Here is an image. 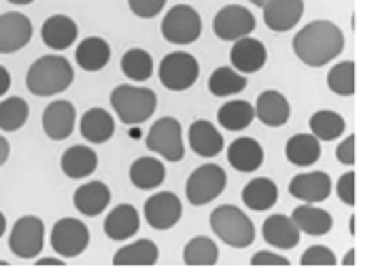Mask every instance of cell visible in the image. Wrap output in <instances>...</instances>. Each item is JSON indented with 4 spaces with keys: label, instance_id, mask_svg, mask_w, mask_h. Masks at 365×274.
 Wrapping results in <instances>:
<instances>
[{
    "label": "cell",
    "instance_id": "cell-10",
    "mask_svg": "<svg viewBox=\"0 0 365 274\" xmlns=\"http://www.w3.org/2000/svg\"><path fill=\"white\" fill-rule=\"evenodd\" d=\"M90 245V230L83 221L64 217L51 230V249L60 258H79Z\"/></svg>",
    "mask_w": 365,
    "mask_h": 274
},
{
    "label": "cell",
    "instance_id": "cell-51",
    "mask_svg": "<svg viewBox=\"0 0 365 274\" xmlns=\"http://www.w3.org/2000/svg\"><path fill=\"white\" fill-rule=\"evenodd\" d=\"M249 2H253L255 6H264L266 4V0H249Z\"/></svg>",
    "mask_w": 365,
    "mask_h": 274
},
{
    "label": "cell",
    "instance_id": "cell-43",
    "mask_svg": "<svg viewBox=\"0 0 365 274\" xmlns=\"http://www.w3.org/2000/svg\"><path fill=\"white\" fill-rule=\"evenodd\" d=\"M336 158H338L340 164H346V166H353L355 164V160H357V156H355V136H349V138H344L338 145Z\"/></svg>",
    "mask_w": 365,
    "mask_h": 274
},
{
    "label": "cell",
    "instance_id": "cell-37",
    "mask_svg": "<svg viewBox=\"0 0 365 274\" xmlns=\"http://www.w3.org/2000/svg\"><path fill=\"white\" fill-rule=\"evenodd\" d=\"M121 71L132 81H147L153 75V58L145 49H130L121 58Z\"/></svg>",
    "mask_w": 365,
    "mask_h": 274
},
{
    "label": "cell",
    "instance_id": "cell-42",
    "mask_svg": "<svg viewBox=\"0 0 365 274\" xmlns=\"http://www.w3.org/2000/svg\"><path fill=\"white\" fill-rule=\"evenodd\" d=\"M336 191H338V198L349 204V206H355V173H346L338 179L336 185Z\"/></svg>",
    "mask_w": 365,
    "mask_h": 274
},
{
    "label": "cell",
    "instance_id": "cell-20",
    "mask_svg": "<svg viewBox=\"0 0 365 274\" xmlns=\"http://www.w3.org/2000/svg\"><path fill=\"white\" fill-rule=\"evenodd\" d=\"M227 162L238 173H255L264 164V149L251 136L238 138L227 149Z\"/></svg>",
    "mask_w": 365,
    "mask_h": 274
},
{
    "label": "cell",
    "instance_id": "cell-24",
    "mask_svg": "<svg viewBox=\"0 0 365 274\" xmlns=\"http://www.w3.org/2000/svg\"><path fill=\"white\" fill-rule=\"evenodd\" d=\"M255 115L259 121H264L266 126L280 128L289 121L291 117V106L287 102V98L280 91L268 90L259 93L257 104H255Z\"/></svg>",
    "mask_w": 365,
    "mask_h": 274
},
{
    "label": "cell",
    "instance_id": "cell-38",
    "mask_svg": "<svg viewBox=\"0 0 365 274\" xmlns=\"http://www.w3.org/2000/svg\"><path fill=\"white\" fill-rule=\"evenodd\" d=\"M245 88H247V77L227 68V66L217 68L208 79V90L212 96H219V98L221 96H234Z\"/></svg>",
    "mask_w": 365,
    "mask_h": 274
},
{
    "label": "cell",
    "instance_id": "cell-21",
    "mask_svg": "<svg viewBox=\"0 0 365 274\" xmlns=\"http://www.w3.org/2000/svg\"><path fill=\"white\" fill-rule=\"evenodd\" d=\"M189 147L202 158H215L223 149V136L210 121L197 119L189 126Z\"/></svg>",
    "mask_w": 365,
    "mask_h": 274
},
{
    "label": "cell",
    "instance_id": "cell-12",
    "mask_svg": "<svg viewBox=\"0 0 365 274\" xmlns=\"http://www.w3.org/2000/svg\"><path fill=\"white\" fill-rule=\"evenodd\" d=\"M182 215V204L177 193L158 191L145 202V217L153 230H170L179 223Z\"/></svg>",
    "mask_w": 365,
    "mask_h": 274
},
{
    "label": "cell",
    "instance_id": "cell-45",
    "mask_svg": "<svg viewBox=\"0 0 365 274\" xmlns=\"http://www.w3.org/2000/svg\"><path fill=\"white\" fill-rule=\"evenodd\" d=\"M11 88V75L4 66H0V96H4Z\"/></svg>",
    "mask_w": 365,
    "mask_h": 274
},
{
    "label": "cell",
    "instance_id": "cell-4",
    "mask_svg": "<svg viewBox=\"0 0 365 274\" xmlns=\"http://www.w3.org/2000/svg\"><path fill=\"white\" fill-rule=\"evenodd\" d=\"M110 104L125 126H138L147 121L158 108V96L147 88L117 86L110 91Z\"/></svg>",
    "mask_w": 365,
    "mask_h": 274
},
{
    "label": "cell",
    "instance_id": "cell-40",
    "mask_svg": "<svg viewBox=\"0 0 365 274\" xmlns=\"http://www.w3.org/2000/svg\"><path fill=\"white\" fill-rule=\"evenodd\" d=\"M299 262H302V266H336L338 264L334 251L327 247H321V245L306 249Z\"/></svg>",
    "mask_w": 365,
    "mask_h": 274
},
{
    "label": "cell",
    "instance_id": "cell-28",
    "mask_svg": "<svg viewBox=\"0 0 365 274\" xmlns=\"http://www.w3.org/2000/svg\"><path fill=\"white\" fill-rule=\"evenodd\" d=\"M81 134L93 145H102L115 134V119L104 108H90L81 117Z\"/></svg>",
    "mask_w": 365,
    "mask_h": 274
},
{
    "label": "cell",
    "instance_id": "cell-11",
    "mask_svg": "<svg viewBox=\"0 0 365 274\" xmlns=\"http://www.w3.org/2000/svg\"><path fill=\"white\" fill-rule=\"evenodd\" d=\"M212 28L221 41H238L255 30V17L247 6L227 4L215 15Z\"/></svg>",
    "mask_w": 365,
    "mask_h": 274
},
{
    "label": "cell",
    "instance_id": "cell-16",
    "mask_svg": "<svg viewBox=\"0 0 365 274\" xmlns=\"http://www.w3.org/2000/svg\"><path fill=\"white\" fill-rule=\"evenodd\" d=\"M289 193L306 204H317L329 198L331 193V179L327 173H306L295 175L289 183Z\"/></svg>",
    "mask_w": 365,
    "mask_h": 274
},
{
    "label": "cell",
    "instance_id": "cell-27",
    "mask_svg": "<svg viewBox=\"0 0 365 274\" xmlns=\"http://www.w3.org/2000/svg\"><path fill=\"white\" fill-rule=\"evenodd\" d=\"M75 58H77V64H79L83 71H88V73H98V71H102V68L108 64V60H110V45H108L104 39H100V36H88L86 41L79 43Z\"/></svg>",
    "mask_w": 365,
    "mask_h": 274
},
{
    "label": "cell",
    "instance_id": "cell-22",
    "mask_svg": "<svg viewBox=\"0 0 365 274\" xmlns=\"http://www.w3.org/2000/svg\"><path fill=\"white\" fill-rule=\"evenodd\" d=\"M264 240L276 249H293L299 245V228L287 215H272L264 221Z\"/></svg>",
    "mask_w": 365,
    "mask_h": 274
},
{
    "label": "cell",
    "instance_id": "cell-36",
    "mask_svg": "<svg viewBox=\"0 0 365 274\" xmlns=\"http://www.w3.org/2000/svg\"><path fill=\"white\" fill-rule=\"evenodd\" d=\"M30 117V106L24 98L13 96L0 102V130L2 132H17Z\"/></svg>",
    "mask_w": 365,
    "mask_h": 274
},
{
    "label": "cell",
    "instance_id": "cell-26",
    "mask_svg": "<svg viewBox=\"0 0 365 274\" xmlns=\"http://www.w3.org/2000/svg\"><path fill=\"white\" fill-rule=\"evenodd\" d=\"M293 223L299 228V232H306L308 236H325L334 228V219L327 210L317 206H297L291 213Z\"/></svg>",
    "mask_w": 365,
    "mask_h": 274
},
{
    "label": "cell",
    "instance_id": "cell-13",
    "mask_svg": "<svg viewBox=\"0 0 365 274\" xmlns=\"http://www.w3.org/2000/svg\"><path fill=\"white\" fill-rule=\"evenodd\" d=\"M32 39V24L24 13L9 11L0 15V54H15Z\"/></svg>",
    "mask_w": 365,
    "mask_h": 274
},
{
    "label": "cell",
    "instance_id": "cell-23",
    "mask_svg": "<svg viewBox=\"0 0 365 274\" xmlns=\"http://www.w3.org/2000/svg\"><path fill=\"white\" fill-rule=\"evenodd\" d=\"M75 208L86 217H98L110 202V189L102 181H90L77 187L73 196Z\"/></svg>",
    "mask_w": 365,
    "mask_h": 274
},
{
    "label": "cell",
    "instance_id": "cell-35",
    "mask_svg": "<svg viewBox=\"0 0 365 274\" xmlns=\"http://www.w3.org/2000/svg\"><path fill=\"white\" fill-rule=\"evenodd\" d=\"M344 128H346V121L336 111H317L310 117L312 136H317L319 141H336V138H340Z\"/></svg>",
    "mask_w": 365,
    "mask_h": 274
},
{
    "label": "cell",
    "instance_id": "cell-39",
    "mask_svg": "<svg viewBox=\"0 0 365 274\" xmlns=\"http://www.w3.org/2000/svg\"><path fill=\"white\" fill-rule=\"evenodd\" d=\"M329 90L338 96H353L355 93V62L346 60L336 64L327 75Z\"/></svg>",
    "mask_w": 365,
    "mask_h": 274
},
{
    "label": "cell",
    "instance_id": "cell-7",
    "mask_svg": "<svg viewBox=\"0 0 365 274\" xmlns=\"http://www.w3.org/2000/svg\"><path fill=\"white\" fill-rule=\"evenodd\" d=\"M162 34L166 41L175 45H189L195 43L202 34V19L200 13L189 4H177L173 6L164 21H162Z\"/></svg>",
    "mask_w": 365,
    "mask_h": 274
},
{
    "label": "cell",
    "instance_id": "cell-31",
    "mask_svg": "<svg viewBox=\"0 0 365 274\" xmlns=\"http://www.w3.org/2000/svg\"><path fill=\"white\" fill-rule=\"evenodd\" d=\"M278 200V187L268 177H257L242 189V202L251 210H268Z\"/></svg>",
    "mask_w": 365,
    "mask_h": 274
},
{
    "label": "cell",
    "instance_id": "cell-29",
    "mask_svg": "<svg viewBox=\"0 0 365 274\" xmlns=\"http://www.w3.org/2000/svg\"><path fill=\"white\" fill-rule=\"evenodd\" d=\"M284 153L293 166H312L321 158V141L312 134H295L289 138Z\"/></svg>",
    "mask_w": 365,
    "mask_h": 274
},
{
    "label": "cell",
    "instance_id": "cell-34",
    "mask_svg": "<svg viewBox=\"0 0 365 274\" xmlns=\"http://www.w3.org/2000/svg\"><path fill=\"white\" fill-rule=\"evenodd\" d=\"M219 260V249L215 240L206 236H195L187 243L182 251V262L187 266H215Z\"/></svg>",
    "mask_w": 365,
    "mask_h": 274
},
{
    "label": "cell",
    "instance_id": "cell-3",
    "mask_svg": "<svg viewBox=\"0 0 365 274\" xmlns=\"http://www.w3.org/2000/svg\"><path fill=\"white\" fill-rule=\"evenodd\" d=\"M210 228L225 245L234 249H247L255 240V225L238 206H232V204H225L212 210Z\"/></svg>",
    "mask_w": 365,
    "mask_h": 274
},
{
    "label": "cell",
    "instance_id": "cell-47",
    "mask_svg": "<svg viewBox=\"0 0 365 274\" xmlns=\"http://www.w3.org/2000/svg\"><path fill=\"white\" fill-rule=\"evenodd\" d=\"M36 266H64V262H62V260H53V258L49 260V258H47V260H38Z\"/></svg>",
    "mask_w": 365,
    "mask_h": 274
},
{
    "label": "cell",
    "instance_id": "cell-19",
    "mask_svg": "<svg viewBox=\"0 0 365 274\" xmlns=\"http://www.w3.org/2000/svg\"><path fill=\"white\" fill-rule=\"evenodd\" d=\"M138 230H140V217L132 204L115 206L108 213V217L104 219V234L110 240H128V238L136 236Z\"/></svg>",
    "mask_w": 365,
    "mask_h": 274
},
{
    "label": "cell",
    "instance_id": "cell-14",
    "mask_svg": "<svg viewBox=\"0 0 365 274\" xmlns=\"http://www.w3.org/2000/svg\"><path fill=\"white\" fill-rule=\"evenodd\" d=\"M75 119H77L75 104L68 100H56L43 113V130L51 141H64L73 134Z\"/></svg>",
    "mask_w": 365,
    "mask_h": 274
},
{
    "label": "cell",
    "instance_id": "cell-33",
    "mask_svg": "<svg viewBox=\"0 0 365 274\" xmlns=\"http://www.w3.org/2000/svg\"><path fill=\"white\" fill-rule=\"evenodd\" d=\"M255 117V106L247 100H232L227 104H223L217 113L219 123L230 130V132H238L251 126Z\"/></svg>",
    "mask_w": 365,
    "mask_h": 274
},
{
    "label": "cell",
    "instance_id": "cell-46",
    "mask_svg": "<svg viewBox=\"0 0 365 274\" xmlns=\"http://www.w3.org/2000/svg\"><path fill=\"white\" fill-rule=\"evenodd\" d=\"M9 153H11V147H9V141L0 136V166L9 160Z\"/></svg>",
    "mask_w": 365,
    "mask_h": 274
},
{
    "label": "cell",
    "instance_id": "cell-49",
    "mask_svg": "<svg viewBox=\"0 0 365 274\" xmlns=\"http://www.w3.org/2000/svg\"><path fill=\"white\" fill-rule=\"evenodd\" d=\"M4 230H6V219H4V215L0 213V238H2V234H4Z\"/></svg>",
    "mask_w": 365,
    "mask_h": 274
},
{
    "label": "cell",
    "instance_id": "cell-5",
    "mask_svg": "<svg viewBox=\"0 0 365 274\" xmlns=\"http://www.w3.org/2000/svg\"><path fill=\"white\" fill-rule=\"evenodd\" d=\"M227 185V175L221 166L217 164H204L191 173L187 179V200L193 206H204L219 198Z\"/></svg>",
    "mask_w": 365,
    "mask_h": 274
},
{
    "label": "cell",
    "instance_id": "cell-18",
    "mask_svg": "<svg viewBox=\"0 0 365 274\" xmlns=\"http://www.w3.org/2000/svg\"><path fill=\"white\" fill-rule=\"evenodd\" d=\"M304 13V0H266L264 19L274 32L291 30Z\"/></svg>",
    "mask_w": 365,
    "mask_h": 274
},
{
    "label": "cell",
    "instance_id": "cell-2",
    "mask_svg": "<svg viewBox=\"0 0 365 274\" xmlns=\"http://www.w3.org/2000/svg\"><path fill=\"white\" fill-rule=\"evenodd\" d=\"M73 81H75V71H73L71 62L62 56L38 58L26 75L28 90L41 98L68 90Z\"/></svg>",
    "mask_w": 365,
    "mask_h": 274
},
{
    "label": "cell",
    "instance_id": "cell-50",
    "mask_svg": "<svg viewBox=\"0 0 365 274\" xmlns=\"http://www.w3.org/2000/svg\"><path fill=\"white\" fill-rule=\"evenodd\" d=\"M6 2H11V4H30L34 0H6Z\"/></svg>",
    "mask_w": 365,
    "mask_h": 274
},
{
    "label": "cell",
    "instance_id": "cell-17",
    "mask_svg": "<svg viewBox=\"0 0 365 274\" xmlns=\"http://www.w3.org/2000/svg\"><path fill=\"white\" fill-rule=\"evenodd\" d=\"M41 36L49 49L64 51L77 41L79 26L68 15H51L49 19H45L43 28H41Z\"/></svg>",
    "mask_w": 365,
    "mask_h": 274
},
{
    "label": "cell",
    "instance_id": "cell-30",
    "mask_svg": "<svg viewBox=\"0 0 365 274\" xmlns=\"http://www.w3.org/2000/svg\"><path fill=\"white\" fill-rule=\"evenodd\" d=\"M160 258L158 245L153 240H136L119 249L113 258L115 266H153Z\"/></svg>",
    "mask_w": 365,
    "mask_h": 274
},
{
    "label": "cell",
    "instance_id": "cell-9",
    "mask_svg": "<svg viewBox=\"0 0 365 274\" xmlns=\"http://www.w3.org/2000/svg\"><path fill=\"white\" fill-rule=\"evenodd\" d=\"M197 77H200V64L191 54L175 51L166 56L160 64V81L166 90H189L197 81Z\"/></svg>",
    "mask_w": 365,
    "mask_h": 274
},
{
    "label": "cell",
    "instance_id": "cell-6",
    "mask_svg": "<svg viewBox=\"0 0 365 274\" xmlns=\"http://www.w3.org/2000/svg\"><path fill=\"white\" fill-rule=\"evenodd\" d=\"M147 149L168 162H181L185 156L182 128L175 117H162L147 134Z\"/></svg>",
    "mask_w": 365,
    "mask_h": 274
},
{
    "label": "cell",
    "instance_id": "cell-1",
    "mask_svg": "<svg viewBox=\"0 0 365 274\" xmlns=\"http://www.w3.org/2000/svg\"><path fill=\"white\" fill-rule=\"evenodd\" d=\"M344 49V34L331 21H310L293 39L295 56L308 66H323Z\"/></svg>",
    "mask_w": 365,
    "mask_h": 274
},
{
    "label": "cell",
    "instance_id": "cell-44",
    "mask_svg": "<svg viewBox=\"0 0 365 274\" xmlns=\"http://www.w3.org/2000/svg\"><path fill=\"white\" fill-rule=\"evenodd\" d=\"M253 266H289V260L282 255H276L272 251H259L251 260Z\"/></svg>",
    "mask_w": 365,
    "mask_h": 274
},
{
    "label": "cell",
    "instance_id": "cell-32",
    "mask_svg": "<svg viewBox=\"0 0 365 274\" xmlns=\"http://www.w3.org/2000/svg\"><path fill=\"white\" fill-rule=\"evenodd\" d=\"M166 179V166L158 158H138L130 166V181L138 189H155Z\"/></svg>",
    "mask_w": 365,
    "mask_h": 274
},
{
    "label": "cell",
    "instance_id": "cell-15",
    "mask_svg": "<svg viewBox=\"0 0 365 274\" xmlns=\"http://www.w3.org/2000/svg\"><path fill=\"white\" fill-rule=\"evenodd\" d=\"M230 60L234 64L236 71L253 75L257 71H262L268 62V49L262 41L251 39V36H242L238 41H234Z\"/></svg>",
    "mask_w": 365,
    "mask_h": 274
},
{
    "label": "cell",
    "instance_id": "cell-48",
    "mask_svg": "<svg viewBox=\"0 0 365 274\" xmlns=\"http://www.w3.org/2000/svg\"><path fill=\"white\" fill-rule=\"evenodd\" d=\"M342 264H344V266H355V249H351V251L346 253V258H344Z\"/></svg>",
    "mask_w": 365,
    "mask_h": 274
},
{
    "label": "cell",
    "instance_id": "cell-41",
    "mask_svg": "<svg viewBox=\"0 0 365 274\" xmlns=\"http://www.w3.org/2000/svg\"><path fill=\"white\" fill-rule=\"evenodd\" d=\"M128 4H130L134 15L149 19V17H155L164 9L166 0H128Z\"/></svg>",
    "mask_w": 365,
    "mask_h": 274
},
{
    "label": "cell",
    "instance_id": "cell-25",
    "mask_svg": "<svg viewBox=\"0 0 365 274\" xmlns=\"http://www.w3.org/2000/svg\"><path fill=\"white\" fill-rule=\"evenodd\" d=\"M62 173L68 179H86L91 173H96L98 168V156L86 145H75L71 149L64 151L62 160H60Z\"/></svg>",
    "mask_w": 365,
    "mask_h": 274
},
{
    "label": "cell",
    "instance_id": "cell-8",
    "mask_svg": "<svg viewBox=\"0 0 365 274\" xmlns=\"http://www.w3.org/2000/svg\"><path fill=\"white\" fill-rule=\"evenodd\" d=\"M45 245V225L38 217L26 215L17 219V223L11 230L9 236V249L15 258L21 260H32L41 255Z\"/></svg>",
    "mask_w": 365,
    "mask_h": 274
}]
</instances>
